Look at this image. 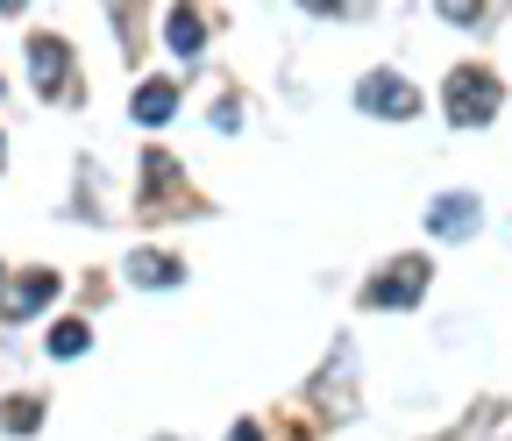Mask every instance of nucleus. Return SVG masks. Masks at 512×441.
<instances>
[{
  "label": "nucleus",
  "instance_id": "2",
  "mask_svg": "<svg viewBox=\"0 0 512 441\" xmlns=\"http://www.w3.org/2000/svg\"><path fill=\"white\" fill-rule=\"evenodd\" d=\"M427 285H434V257H392V264L363 285V306L370 313H406V306H420Z\"/></svg>",
  "mask_w": 512,
  "mask_h": 441
},
{
  "label": "nucleus",
  "instance_id": "16",
  "mask_svg": "<svg viewBox=\"0 0 512 441\" xmlns=\"http://www.w3.org/2000/svg\"><path fill=\"white\" fill-rule=\"evenodd\" d=\"M0 285H8V278H0Z\"/></svg>",
  "mask_w": 512,
  "mask_h": 441
},
{
  "label": "nucleus",
  "instance_id": "9",
  "mask_svg": "<svg viewBox=\"0 0 512 441\" xmlns=\"http://www.w3.org/2000/svg\"><path fill=\"white\" fill-rule=\"evenodd\" d=\"M164 43H171L178 57H200V50H207V22L192 15V8H171V15H164Z\"/></svg>",
  "mask_w": 512,
  "mask_h": 441
},
{
  "label": "nucleus",
  "instance_id": "10",
  "mask_svg": "<svg viewBox=\"0 0 512 441\" xmlns=\"http://www.w3.org/2000/svg\"><path fill=\"white\" fill-rule=\"evenodd\" d=\"M86 349H93V328H86V321H57V328H50V356H57V363H72V356H86Z\"/></svg>",
  "mask_w": 512,
  "mask_h": 441
},
{
  "label": "nucleus",
  "instance_id": "12",
  "mask_svg": "<svg viewBox=\"0 0 512 441\" xmlns=\"http://www.w3.org/2000/svg\"><path fill=\"white\" fill-rule=\"evenodd\" d=\"M441 22H463V29H484L491 8H470V0H441Z\"/></svg>",
  "mask_w": 512,
  "mask_h": 441
},
{
  "label": "nucleus",
  "instance_id": "13",
  "mask_svg": "<svg viewBox=\"0 0 512 441\" xmlns=\"http://www.w3.org/2000/svg\"><path fill=\"white\" fill-rule=\"evenodd\" d=\"M228 441H264V427H256V420H235V434Z\"/></svg>",
  "mask_w": 512,
  "mask_h": 441
},
{
  "label": "nucleus",
  "instance_id": "6",
  "mask_svg": "<svg viewBox=\"0 0 512 441\" xmlns=\"http://www.w3.org/2000/svg\"><path fill=\"white\" fill-rule=\"evenodd\" d=\"M470 228H477V193H441L427 207V235L434 242H463Z\"/></svg>",
  "mask_w": 512,
  "mask_h": 441
},
{
  "label": "nucleus",
  "instance_id": "5",
  "mask_svg": "<svg viewBox=\"0 0 512 441\" xmlns=\"http://www.w3.org/2000/svg\"><path fill=\"white\" fill-rule=\"evenodd\" d=\"M57 299V271H22V278H8L0 285V321H36V313Z\"/></svg>",
  "mask_w": 512,
  "mask_h": 441
},
{
  "label": "nucleus",
  "instance_id": "11",
  "mask_svg": "<svg viewBox=\"0 0 512 441\" xmlns=\"http://www.w3.org/2000/svg\"><path fill=\"white\" fill-rule=\"evenodd\" d=\"M0 420H8V434H36V427H43V399H8V406H0Z\"/></svg>",
  "mask_w": 512,
  "mask_h": 441
},
{
  "label": "nucleus",
  "instance_id": "1",
  "mask_svg": "<svg viewBox=\"0 0 512 441\" xmlns=\"http://www.w3.org/2000/svg\"><path fill=\"white\" fill-rule=\"evenodd\" d=\"M441 107H448L456 129H484V121H498V107H505V86H498L491 65H456L448 86H441Z\"/></svg>",
  "mask_w": 512,
  "mask_h": 441
},
{
  "label": "nucleus",
  "instance_id": "3",
  "mask_svg": "<svg viewBox=\"0 0 512 441\" xmlns=\"http://www.w3.org/2000/svg\"><path fill=\"white\" fill-rule=\"evenodd\" d=\"M356 107L377 114V121H413V114H420V86H406L399 72H370V79L356 86Z\"/></svg>",
  "mask_w": 512,
  "mask_h": 441
},
{
  "label": "nucleus",
  "instance_id": "14",
  "mask_svg": "<svg viewBox=\"0 0 512 441\" xmlns=\"http://www.w3.org/2000/svg\"><path fill=\"white\" fill-rule=\"evenodd\" d=\"M0 171H8V136H0Z\"/></svg>",
  "mask_w": 512,
  "mask_h": 441
},
{
  "label": "nucleus",
  "instance_id": "8",
  "mask_svg": "<svg viewBox=\"0 0 512 441\" xmlns=\"http://www.w3.org/2000/svg\"><path fill=\"white\" fill-rule=\"evenodd\" d=\"M128 114H136L143 129H164V121L178 114V79H143L136 93H128Z\"/></svg>",
  "mask_w": 512,
  "mask_h": 441
},
{
  "label": "nucleus",
  "instance_id": "15",
  "mask_svg": "<svg viewBox=\"0 0 512 441\" xmlns=\"http://www.w3.org/2000/svg\"><path fill=\"white\" fill-rule=\"evenodd\" d=\"M0 93H8V86H0Z\"/></svg>",
  "mask_w": 512,
  "mask_h": 441
},
{
  "label": "nucleus",
  "instance_id": "4",
  "mask_svg": "<svg viewBox=\"0 0 512 441\" xmlns=\"http://www.w3.org/2000/svg\"><path fill=\"white\" fill-rule=\"evenodd\" d=\"M29 79L43 100H72V50H64V36H29Z\"/></svg>",
  "mask_w": 512,
  "mask_h": 441
},
{
  "label": "nucleus",
  "instance_id": "7",
  "mask_svg": "<svg viewBox=\"0 0 512 441\" xmlns=\"http://www.w3.org/2000/svg\"><path fill=\"white\" fill-rule=\"evenodd\" d=\"M128 285H143V292H171V285H185V264L171 257V249H136V257H128Z\"/></svg>",
  "mask_w": 512,
  "mask_h": 441
}]
</instances>
